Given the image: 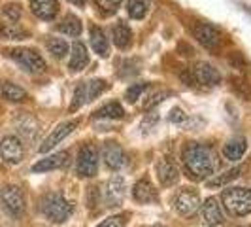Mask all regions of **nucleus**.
<instances>
[{
	"label": "nucleus",
	"mask_w": 251,
	"mask_h": 227,
	"mask_svg": "<svg viewBox=\"0 0 251 227\" xmlns=\"http://www.w3.org/2000/svg\"><path fill=\"white\" fill-rule=\"evenodd\" d=\"M181 163L189 178L193 180H206L214 174L217 169V155L215 151L201 142H187L181 150Z\"/></svg>",
	"instance_id": "f257e3e1"
},
{
	"label": "nucleus",
	"mask_w": 251,
	"mask_h": 227,
	"mask_svg": "<svg viewBox=\"0 0 251 227\" xmlns=\"http://www.w3.org/2000/svg\"><path fill=\"white\" fill-rule=\"evenodd\" d=\"M40 210L53 224H64L72 212H74V204L70 201H66L61 193H48L42 197L40 201Z\"/></svg>",
	"instance_id": "f03ea898"
},
{
	"label": "nucleus",
	"mask_w": 251,
	"mask_h": 227,
	"mask_svg": "<svg viewBox=\"0 0 251 227\" xmlns=\"http://www.w3.org/2000/svg\"><path fill=\"white\" fill-rule=\"evenodd\" d=\"M221 202L230 216H248L251 212V189L230 188L225 189L221 195Z\"/></svg>",
	"instance_id": "7ed1b4c3"
},
{
	"label": "nucleus",
	"mask_w": 251,
	"mask_h": 227,
	"mask_svg": "<svg viewBox=\"0 0 251 227\" xmlns=\"http://www.w3.org/2000/svg\"><path fill=\"white\" fill-rule=\"evenodd\" d=\"M106 89H108V82H106V80H99V78L77 84V87L74 89V97H72V102H70V108H68V110H70V112L79 110L85 102L97 99V97L102 95Z\"/></svg>",
	"instance_id": "20e7f679"
},
{
	"label": "nucleus",
	"mask_w": 251,
	"mask_h": 227,
	"mask_svg": "<svg viewBox=\"0 0 251 227\" xmlns=\"http://www.w3.org/2000/svg\"><path fill=\"white\" fill-rule=\"evenodd\" d=\"M8 55L23 70L30 72V74H42L46 70V61L42 59V55L30 48H15V50L8 51Z\"/></svg>",
	"instance_id": "39448f33"
},
{
	"label": "nucleus",
	"mask_w": 251,
	"mask_h": 227,
	"mask_svg": "<svg viewBox=\"0 0 251 227\" xmlns=\"http://www.w3.org/2000/svg\"><path fill=\"white\" fill-rule=\"evenodd\" d=\"M99 170V148L95 144H85L77 153L75 172L81 178H93Z\"/></svg>",
	"instance_id": "423d86ee"
},
{
	"label": "nucleus",
	"mask_w": 251,
	"mask_h": 227,
	"mask_svg": "<svg viewBox=\"0 0 251 227\" xmlns=\"http://www.w3.org/2000/svg\"><path fill=\"white\" fill-rule=\"evenodd\" d=\"M0 197H2L4 208L10 212V216H13V218L23 216L26 201H25V193H23V189L19 188V186H13V184L6 186V188L2 189Z\"/></svg>",
	"instance_id": "0eeeda50"
},
{
	"label": "nucleus",
	"mask_w": 251,
	"mask_h": 227,
	"mask_svg": "<svg viewBox=\"0 0 251 227\" xmlns=\"http://www.w3.org/2000/svg\"><path fill=\"white\" fill-rule=\"evenodd\" d=\"M172 206L179 216H189L193 214L199 206H201V195L195 188H181L176 193Z\"/></svg>",
	"instance_id": "6e6552de"
},
{
	"label": "nucleus",
	"mask_w": 251,
	"mask_h": 227,
	"mask_svg": "<svg viewBox=\"0 0 251 227\" xmlns=\"http://www.w3.org/2000/svg\"><path fill=\"white\" fill-rule=\"evenodd\" d=\"M23 155H25V148H23V142L21 139L8 135L4 137L0 142V157L10 165H19L23 161Z\"/></svg>",
	"instance_id": "1a4fd4ad"
},
{
	"label": "nucleus",
	"mask_w": 251,
	"mask_h": 227,
	"mask_svg": "<svg viewBox=\"0 0 251 227\" xmlns=\"http://www.w3.org/2000/svg\"><path fill=\"white\" fill-rule=\"evenodd\" d=\"M193 34L208 50L219 48L221 46V40H223L221 32L214 25H210V23H195L193 25Z\"/></svg>",
	"instance_id": "9d476101"
},
{
	"label": "nucleus",
	"mask_w": 251,
	"mask_h": 227,
	"mask_svg": "<svg viewBox=\"0 0 251 227\" xmlns=\"http://www.w3.org/2000/svg\"><path fill=\"white\" fill-rule=\"evenodd\" d=\"M126 186L121 176H112L104 186V202L106 206H119L125 199Z\"/></svg>",
	"instance_id": "9b49d317"
},
{
	"label": "nucleus",
	"mask_w": 251,
	"mask_h": 227,
	"mask_svg": "<svg viewBox=\"0 0 251 227\" xmlns=\"http://www.w3.org/2000/svg\"><path fill=\"white\" fill-rule=\"evenodd\" d=\"M201 220L206 224V227H215L225 222L221 204L215 197H210L201 204Z\"/></svg>",
	"instance_id": "f8f14e48"
},
{
	"label": "nucleus",
	"mask_w": 251,
	"mask_h": 227,
	"mask_svg": "<svg viewBox=\"0 0 251 227\" xmlns=\"http://www.w3.org/2000/svg\"><path fill=\"white\" fill-rule=\"evenodd\" d=\"M102 159H104V163L108 169H112V170H119L123 165H125V151L123 148L117 144V142H113V140H108V142H104V146H102Z\"/></svg>",
	"instance_id": "ddd939ff"
},
{
	"label": "nucleus",
	"mask_w": 251,
	"mask_h": 227,
	"mask_svg": "<svg viewBox=\"0 0 251 227\" xmlns=\"http://www.w3.org/2000/svg\"><path fill=\"white\" fill-rule=\"evenodd\" d=\"M70 161V151H57L53 155H48L44 159H40L38 163L32 165V172H50V170H57V169H63Z\"/></svg>",
	"instance_id": "4468645a"
},
{
	"label": "nucleus",
	"mask_w": 251,
	"mask_h": 227,
	"mask_svg": "<svg viewBox=\"0 0 251 227\" xmlns=\"http://www.w3.org/2000/svg\"><path fill=\"white\" fill-rule=\"evenodd\" d=\"M75 127H77V119H70V121H64V123H61V125L57 127L53 133H51L48 139L42 142V146L38 148L40 150V153H46V151L53 150L61 140H64L72 131H74Z\"/></svg>",
	"instance_id": "2eb2a0df"
},
{
	"label": "nucleus",
	"mask_w": 251,
	"mask_h": 227,
	"mask_svg": "<svg viewBox=\"0 0 251 227\" xmlns=\"http://www.w3.org/2000/svg\"><path fill=\"white\" fill-rule=\"evenodd\" d=\"M157 178H159V184L168 188V186H174L177 180H179V170H177L176 163H172L170 159H161L157 163Z\"/></svg>",
	"instance_id": "dca6fc26"
},
{
	"label": "nucleus",
	"mask_w": 251,
	"mask_h": 227,
	"mask_svg": "<svg viewBox=\"0 0 251 227\" xmlns=\"http://www.w3.org/2000/svg\"><path fill=\"white\" fill-rule=\"evenodd\" d=\"M193 76H195V80L199 84H204V85H217V84H221V74L210 63H199L193 68Z\"/></svg>",
	"instance_id": "f3484780"
},
{
	"label": "nucleus",
	"mask_w": 251,
	"mask_h": 227,
	"mask_svg": "<svg viewBox=\"0 0 251 227\" xmlns=\"http://www.w3.org/2000/svg\"><path fill=\"white\" fill-rule=\"evenodd\" d=\"M30 10L40 19L51 21L59 12V2L57 0H30Z\"/></svg>",
	"instance_id": "a211bd4d"
},
{
	"label": "nucleus",
	"mask_w": 251,
	"mask_h": 227,
	"mask_svg": "<svg viewBox=\"0 0 251 227\" xmlns=\"http://www.w3.org/2000/svg\"><path fill=\"white\" fill-rule=\"evenodd\" d=\"M132 197L136 199L138 202H155L159 199V195H157V189L155 186L151 184L148 178H142L138 180L136 184H134V188H132Z\"/></svg>",
	"instance_id": "6ab92c4d"
},
{
	"label": "nucleus",
	"mask_w": 251,
	"mask_h": 227,
	"mask_svg": "<svg viewBox=\"0 0 251 227\" xmlns=\"http://www.w3.org/2000/svg\"><path fill=\"white\" fill-rule=\"evenodd\" d=\"M89 64V53L85 44L81 42H75L72 46V55H70V63H68V70L70 72H79L83 70Z\"/></svg>",
	"instance_id": "aec40b11"
},
{
	"label": "nucleus",
	"mask_w": 251,
	"mask_h": 227,
	"mask_svg": "<svg viewBox=\"0 0 251 227\" xmlns=\"http://www.w3.org/2000/svg\"><path fill=\"white\" fill-rule=\"evenodd\" d=\"M248 150V140L244 137H234L225 144L223 148V155L228 161H240L244 157V153Z\"/></svg>",
	"instance_id": "412c9836"
},
{
	"label": "nucleus",
	"mask_w": 251,
	"mask_h": 227,
	"mask_svg": "<svg viewBox=\"0 0 251 227\" xmlns=\"http://www.w3.org/2000/svg\"><path fill=\"white\" fill-rule=\"evenodd\" d=\"M15 129L19 131V135H23L26 140L34 139L38 131V121L26 112H21L17 117H15Z\"/></svg>",
	"instance_id": "4be33fe9"
},
{
	"label": "nucleus",
	"mask_w": 251,
	"mask_h": 227,
	"mask_svg": "<svg viewBox=\"0 0 251 227\" xmlns=\"http://www.w3.org/2000/svg\"><path fill=\"white\" fill-rule=\"evenodd\" d=\"M89 34H91V46H93V50L97 51L100 57H108L110 46H108V38L104 34V30H102L100 27L91 25Z\"/></svg>",
	"instance_id": "5701e85b"
},
{
	"label": "nucleus",
	"mask_w": 251,
	"mask_h": 227,
	"mask_svg": "<svg viewBox=\"0 0 251 227\" xmlns=\"http://www.w3.org/2000/svg\"><path fill=\"white\" fill-rule=\"evenodd\" d=\"M0 97L10 102H23V101H26L28 95H26V91L23 87L15 85L12 82H4V84L0 85Z\"/></svg>",
	"instance_id": "b1692460"
},
{
	"label": "nucleus",
	"mask_w": 251,
	"mask_h": 227,
	"mask_svg": "<svg viewBox=\"0 0 251 227\" xmlns=\"http://www.w3.org/2000/svg\"><path fill=\"white\" fill-rule=\"evenodd\" d=\"M123 115H125V110H123V106L119 102H108V104L100 106L99 110H95V114H93L95 119H121Z\"/></svg>",
	"instance_id": "393cba45"
},
{
	"label": "nucleus",
	"mask_w": 251,
	"mask_h": 227,
	"mask_svg": "<svg viewBox=\"0 0 251 227\" xmlns=\"http://www.w3.org/2000/svg\"><path fill=\"white\" fill-rule=\"evenodd\" d=\"M130 42H132V30H130V27L123 23V21H119L117 25L113 27V44L117 46V48H121V50H125L130 46Z\"/></svg>",
	"instance_id": "a878e982"
},
{
	"label": "nucleus",
	"mask_w": 251,
	"mask_h": 227,
	"mask_svg": "<svg viewBox=\"0 0 251 227\" xmlns=\"http://www.w3.org/2000/svg\"><path fill=\"white\" fill-rule=\"evenodd\" d=\"M57 28H59L61 32H64V34H68V36H79V34H81V30H83L81 21H79L75 15H66L63 21L59 23Z\"/></svg>",
	"instance_id": "bb28decb"
},
{
	"label": "nucleus",
	"mask_w": 251,
	"mask_h": 227,
	"mask_svg": "<svg viewBox=\"0 0 251 227\" xmlns=\"http://www.w3.org/2000/svg\"><path fill=\"white\" fill-rule=\"evenodd\" d=\"M0 36L10 40H23L28 36V32L17 23H0Z\"/></svg>",
	"instance_id": "cd10ccee"
},
{
	"label": "nucleus",
	"mask_w": 251,
	"mask_h": 227,
	"mask_svg": "<svg viewBox=\"0 0 251 227\" xmlns=\"http://www.w3.org/2000/svg\"><path fill=\"white\" fill-rule=\"evenodd\" d=\"M240 172H242V169H230V170H226L225 174H219V176L215 178H210V180H206V186L208 188H223L226 186L228 182H232V180H236L240 176Z\"/></svg>",
	"instance_id": "c85d7f7f"
},
{
	"label": "nucleus",
	"mask_w": 251,
	"mask_h": 227,
	"mask_svg": "<svg viewBox=\"0 0 251 227\" xmlns=\"http://www.w3.org/2000/svg\"><path fill=\"white\" fill-rule=\"evenodd\" d=\"M148 6H150L148 0H128L126 2V12L132 19H142L148 13Z\"/></svg>",
	"instance_id": "c756f323"
},
{
	"label": "nucleus",
	"mask_w": 251,
	"mask_h": 227,
	"mask_svg": "<svg viewBox=\"0 0 251 227\" xmlns=\"http://www.w3.org/2000/svg\"><path fill=\"white\" fill-rule=\"evenodd\" d=\"M46 46H48V50H50L51 55L57 57V59H63L64 55L68 53V44L64 42L63 38H48Z\"/></svg>",
	"instance_id": "7c9ffc66"
},
{
	"label": "nucleus",
	"mask_w": 251,
	"mask_h": 227,
	"mask_svg": "<svg viewBox=\"0 0 251 227\" xmlns=\"http://www.w3.org/2000/svg\"><path fill=\"white\" fill-rule=\"evenodd\" d=\"M230 85H232V91L238 95V97H242V99H250L251 97V87L250 84L244 80V78H236V76H232L230 78Z\"/></svg>",
	"instance_id": "2f4dec72"
},
{
	"label": "nucleus",
	"mask_w": 251,
	"mask_h": 227,
	"mask_svg": "<svg viewBox=\"0 0 251 227\" xmlns=\"http://www.w3.org/2000/svg\"><path fill=\"white\" fill-rule=\"evenodd\" d=\"M21 6L19 4H15V2H12V4H6L4 8H2V17L6 19V23H17L19 19H21Z\"/></svg>",
	"instance_id": "473e14b6"
},
{
	"label": "nucleus",
	"mask_w": 251,
	"mask_h": 227,
	"mask_svg": "<svg viewBox=\"0 0 251 227\" xmlns=\"http://www.w3.org/2000/svg\"><path fill=\"white\" fill-rule=\"evenodd\" d=\"M146 87H148V84H132V85L125 91V99L128 102H136L140 99V95L146 91Z\"/></svg>",
	"instance_id": "72a5a7b5"
},
{
	"label": "nucleus",
	"mask_w": 251,
	"mask_h": 227,
	"mask_svg": "<svg viewBox=\"0 0 251 227\" xmlns=\"http://www.w3.org/2000/svg\"><path fill=\"white\" fill-rule=\"evenodd\" d=\"M125 226H126V214H115L106 218L99 227H125Z\"/></svg>",
	"instance_id": "f704fd0d"
},
{
	"label": "nucleus",
	"mask_w": 251,
	"mask_h": 227,
	"mask_svg": "<svg viewBox=\"0 0 251 227\" xmlns=\"http://www.w3.org/2000/svg\"><path fill=\"white\" fill-rule=\"evenodd\" d=\"M170 95H172L170 91H159V93H155L150 101L144 104V110H153L157 104H161V102H163L166 97H170Z\"/></svg>",
	"instance_id": "c9c22d12"
},
{
	"label": "nucleus",
	"mask_w": 251,
	"mask_h": 227,
	"mask_svg": "<svg viewBox=\"0 0 251 227\" xmlns=\"http://www.w3.org/2000/svg\"><path fill=\"white\" fill-rule=\"evenodd\" d=\"M95 4H97L99 10H102L104 13H113L119 8L121 0H95Z\"/></svg>",
	"instance_id": "e433bc0d"
},
{
	"label": "nucleus",
	"mask_w": 251,
	"mask_h": 227,
	"mask_svg": "<svg viewBox=\"0 0 251 227\" xmlns=\"http://www.w3.org/2000/svg\"><path fill=\"white\" fill-rule=\"evenodd\" d=\"M228 63L232 68H238V70H244L246 68V59H244V55L240 53V51H232L230 55H228Z\"/></svg>",
	"instance_id": "4c0bfd02"
},
{
	"label": "nucleus",
	"mask_w": 251,
	"mask_h": 227,
	"mask_svg": "<svg viewBox=\"0 0 251 227\" xmlns=\"http://www.w3.org/2000/svg\"><path fill=\"white\" fill-rule=\"evenodd\" d=\"M189 119V115L181 108H174L172 112H170V121L172 123H176V125H181V123H185Z\"/></svg>",
	"instance_id": "58836bf2"
},
{
	"label": "nucleus",
	"mask_w": 251,
	"mask_h": 227,
	"mask_svg": "<svg viewBox=\"0 0 251 227\" xmlns=\"http://www.w3.org/2000/svg\"><path fill=\"white\" fill-rule=\"evenodd\" d=\"M68 2H72V4H75V6H79V8H81V6H85V2H87V0H68Z\"/></svg>",
	"instance_id": "ea45409f"
},
{
	"label": "nucleus",
	"mask_w": 251,
	"mask_h": 227,
	"mask_svg": "<svg viewBox=\"0 0 251 227\" xmlns=\"http://www.w3.org/2000/svg\"><path fill=\"white\" fill-rule=\"evenodd\" d=\"M153 227H164V226H153Z\"/></svg>",
	"instance_id": "a19ab883"
}]
</instances>
